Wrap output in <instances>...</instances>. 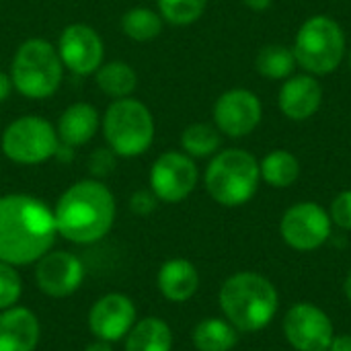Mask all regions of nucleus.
Returning <instances> with one entry per match:
<instances>
[{
    "instance_id": "obj_8",
    "label": "nucleus",
    "mask_w": 351,
    "mask_h": 351,
    "mask_svg": "<svg viewBox=\"0 0 351 351\" xmlns=\"http://www.w3.org/2000/svg\"><path fill=\"white\" fill-rule=\"evenodd\" d=\"M2 152L8 160L23 167L41 165L56 156L60 138L56 128L39 115H23L6 125L0 138Z\"/></svg>"
},
{
    "instance_id": "obj_23",
    "label": "nucleus",
    "mask_w": 351,
    "mask_h": 351,
    "mask_svg": "<svg viewBox=\"0 0 351 351\" xmlns=\"http://www.w3.org/2000/svg\"><path fill=\"white\" fill-rule=\"evenodd\" d=\"M259 173L263 177L265 183H269L271 187H290L298 175H300V162L298 158L288 152V150H274L269 152L261 165H259Z\"/></svg>"
},
{
    "instance_id": "obj_20",
    "label": "nucleus",
    "mask_w": 351,
    "mask_h": 351,
    "mask_svg": "<svg viewBox=\"0 0 351 351\" xmlns=\"http://www.w3.org/2000/svg\"><path fill=\"white\" fill-rule=\"evenodd\" d=\"M173 331L158 317H146L125 335V351H171Z\"/></svg>"
},
{
    "instance_id": "obj_21",
    "label": "nucleus",
    "mask_w": 351,
    "mask_h": 351,
    "mask_svg": "<svg viewBox=\"0 0 351 351\" xmlns=\"http://www.w3.org/2000/svg\"><path fill=\"white\" fill-rule=\"evenodd\" d=\"M95 82L103 95L115 101V99L132 97V93L138 86V74L128 62L113 60V62H103L99 66V70L95 72Z\"/></svg>"
},
{
    "instance_id": "obj_6",
    "label": "nucleus",
    "mask_w": 351,
    "mask_h": 351,
    "mask_svg": "<svg viewBox=\"0 0 351 351\" xmlns=\"http://www.w3.org/2000/svg\"><path fill=\"white\" fill-rule=\"evenodd\" d=\"M259 162L241 148L218 152L206 169V189L214 202L226 208L247 204L259 187Z\"/></svg>"
},
{
    "instance_id": "obj_27",
    "label": "nucleus",
    "mask_w": 351,
    "mask_h": 351,
    "mask_svg": "<svg viewBox=\"0 0 351 351\" xmlns=\"http://www.w3.org/2000/svg\"><path fill=\"white\" fill-rule=\"evenodd\" d=\"M156 6L162 21L185 27L195 23L206 12L208 0H156Z\"/></svg>"
},
{
    "instance_id": "obj_37",
    "label": "nucleus",
    "mask_w": 351,
    "mask_h": 351,
    "mask_svg": "<svg viewBox=\"0 0 351 351\" xmlns=\"http://www.w3.org/2000/svg\"><path fill=\"white\" fill-rule=\"evenodd\" d=\"M350 66H351V51H350Z\"/></svg>"
},
{
    "instance_id": "obj_22",
    "label": "nucleus",
    "mask_w": 351,
    "mask_h": 351,
    "mask_svg": "<svg viewBox=\"0 0 351 351\" xmlns=\"http://www.w3.org/2000/svg\"><path fill=\"white\" fill-rule=\"evenodd\" d=\"M237 341V327L222 319H204L193 329V346L197 351H230Z\"/></svg>"
},
{
    "instance_id": "obj_4",
    "label": "nucleus",
    "mask_w": 351,
    "mask_h": 351,
    "mask_svg": "<svg viewBox=\"0 0 351 351\" xmlns=\"http://www.w3.org/2000/svg\"><path fill=\"white\" fill-rule=\"evenodd\" d=\"M64 78V64L58 47L47 39L33 37L19 45L10 62V80L19 95L27 99L51 97Z\"/></svg>"
},
{
    "instance_id": "obj_29",
    "label": "nucleus",
    "mask_w": 351,
    "mask_h": 351,
    "mask_svg": "<svg viewBox=\"0 0 351 351\" xmlns=\"http://www.w3.org/2000/svg\"><path fill=\"white\" fill-rule=\"evenodd\" d=\"M331 222L339 228L351 230V189L341 191L331 204Z\"/></svg>"
},
{
    "instance_id": "obj_14",
    "label": "nucleus",
    "mask_w": 351,
    "mask_h": 351,
    "mask_svg": "<svg viewBox=\"0 0 351 351\" xmlns=\"http://www.w3.org/2000/svg\"><path fill=\"white\" fill-rule=\"evenodd\" d=\"M84 280L82 261L68 251H49L35 263L37 288L51 298L72 296Z\"/></svg>"
},
{
    "instance_id": "obj_28",
    "label": "nucleus",
    "mask_w": 351,
    "mask_h": 351,
    "mask_svg": "<svg viewBox=\"0 0 351 351\" xmlns=\"http://www.w3.org/2000/svg\"><path fill=\"white\" fill-rule=\"evenodd\" d=\"M23 294V280L14 265L0 261V311L14 306Z\"/></svg>"
},
{
    "instance_id": "obj_2",
    "label": "nucleus",
    "mask_w": 351,
    "mask_h": 351,
    "mask_svg": "<svg viewBox=\"0 0 351 351\" xmlns=\"http://www.w3.org/2000/svg\"><path fill=\"white\" fill-rule=\"evenodd\" d=\"M115 214V197L101 179L76 181L53 208L58 234L74 245H93L105 239L113 228Z\"/></svg>"
},
{
    "instance_id": "obj_31",
    "label": "nucleus",
    "mask_w": 351,
    "mask_h": 351,
    "mask_svg": "<svg viewBox=\"0 0 351 351\" xmlns=\"http://www.w3.org/2000/svg\"><path fill=\"white\" fill-rule=\"evenodd\" d=\"M88 165H90V173L95 175V179L107 177L115 169V154L109 148L107 150H95Z\"/></svg>"
},
{
    "instance_id": "obj_35",
    "label": "nucleus",
    "mask_w": 351,
    "mask_h": 351,
    "mask_svg": "<svg viewBox=\"0 0 351 351\" xmlns=\"http://www.w3.org/2000/svg\"><path fill=\"white\" fill-rule=\"evenodd\" d=\"M84 351H113V343L97 339V341H93V343H90V346H88Z\"/></svg>"
},
{
    "instance_id": "obj_19",
    "label": "nucleus",
    "mask_w": 351,
    "mask_h": 351,
    "mask_svg": "<svg viewBox=\"0 0 351 351\" xmlns=\"http://www.w3.org/2000/svg\"><path fill=\"white\" fill-rule=\"evenodd\" d=\"M160 294L171 302H185L189 300L199 286L197 269L187 259H169L160 265L156 278Z\"/></svg>"
},
{
    "instance_id": "obj_33",
    "label": "nucleus",
    "mask_w": 351,
    "mask_h": 351,
    "mask_svg": "<svg viewBox=\"0 0 351 351\" xmlns=\"http://www.w3.org/2000/svg\"><path fill=\"white\" fill-rule=\"evenodd\" d=\"M327 351H351V335H339L333 337L331 346Z\"/></svg>"
},
{
    "instance_id": "obj_30",
    "label": "nucleus",
    "mask_w": 351,
    "mask_h": 351,
    "mask_svg": "<svg viewBox=\"0 0 351 351\" xmlns=\"http://www.w3.org/2000/svg\"><path fill=\"white\" fill-rule=\"evenodd\" d=\"M158 197L152 193V189H138L130 197V210L138 216H148L156 210Z\"/></svg>"
},
{
    "instance_id": "obj_10",
    "label": "nucleus",
    "mask_w": 351,
    "mask_h": 351,
    "mask_svg": "<svg viewBox=\"0 0 351 351\" xmlns=\"http://www.w3.org/2000/svg\"><path fill=\"white\" fill-rule=\"evenodd\" d=\"M56 47L64 68L78 76L95 74L105 58V45L101 35L84 23L68 25L60 33Z\"/></svg>"
},
{
    "instance_id": "obj_17",
    "label": "nucleus",
    "mask_w": 351,
    "mask_h": 351,
    "mask_svg": "<svg viewBox=\"0 0 351 351\" xmlns=\"http://www.w3.org/2000/svg\"><path fill=\"white\" fill-rule=\"evenodd\" d=\"M41 339V325L33 311L10 306L0 311V351H35Z\"/></svg>"
},
{
    "instance_id": "obj_34",
    "label": "nucleus",
    "mask_w": 351,
    "mask_h": 351,
    "mask_svg": "<svg viewBox=\"0 0 351 351\" xmlns=\"http://www.w3.org/2000/svg\"><path fill=\"white\" fill-rule=\"evenodd\" d=\"M251 10H255V12H263V10H267L269 6H271V2L274 0H243Z\"/></svg>"
},
{
    "instance_id": "obj_9",
    "label": "nucleus",
    "mask_w": 351,
    "mask_h": 351,
    "mask_svg": "<svg viewBox=\"0 0 351 351\" xmlns=\"http://www.w3.org/2000/svg\"><path fill=\"white\" fill-rule=\"evenodd\" d=\"M197 165L185 152H162L150 169V189L165 204H179L197 185Z\"/></svg>"
},
{
    "instance_id": "obj_32",
    "label": "nucleus",
    "mask_w": 351,
    "mask_h": 351,
    "mask_svg": "<svg viewBox=\"0 0 351 351\" xmlns=\"http://www.w3.org/2000/svg\"><path fill=\"white\" fill-rule=\"evenodd\" d=\"M12 80H10V74H6V72H2L0 70V103H4L8 97H10V93H12Z\"/></svg>"
},
{
    "instance_id": "obj_11",
    "label": "nucleus",
    "mask_w": 351,
    "mask_h": 351,
    "mask_svg": "<svg viewBox=\"0 0 351 351\" xmlns=\"http://www.w3.org/2000/svg\"><path fill=\"white\" fill-rule=\"evenodd\" d=\"M284 241L298 251L319 249L331 234V216L315 202L292 206L280 224Z\"/></svg>"
},
{
    "instance_id": "obj_3",
    "label": "nucleus",
    "mask_w": 351,
    "mask_h": 351,
    "mask_svg": "<svg viewBox=\"0 0 351 351\" xmlns=\"http://www.w3.org/2000/svg\"><path fill=\"white\" fill-rule=\"evenodd\" d=\"M220 308L239 331H259L278 311V292L263 276L241 271L222 284Z\"/></svg>"
},
{
    "instance_id": "obj_26",
    "label": "nucleus",
    "mask_w": 351,
    "mask_h": 351,
    "mask_svg": "<svg viewBox=\"0 0 351 351\" xmlns=\"http://www.w3.org/2000/svg\"><path fill=\"white\" fill-rule=\"evenodd\" d=\"M181 148L191 158H206L220 148V130L210 123H191L181 134Z\"/></svg>"
},
{
    "instance_id": "obj_13",
    "label": "nucleus",
    "mask_w": 351,
    "mask_h": 351,
    "mask_svg": "<svg viewBox=\"0 0 351 351\" xmlns=\"http://www.w3.org/2000/svg\"><path fill=\"white\" fill-rule=\"evenodd\" d=\"M284 333L298 351H327L335 337L329 317L308 302H298L288 311Z\"/></svg>"
},
{
    "instance_id": "obj_16",
    "label": "nucleus",
    "mask_w": 351,
    "mask_h": 351,
    "mask_svg": "<svg viewBox=\"0 0 351 351\" xmlns=\"http://www.w3.org/2000/svg\"><path fill=\"white\" fill-rule=\"evenodd\" d=\"M323 103V86L313 74H300L288 78L278 95L280 111L294 121L313 117Z\"/></svg>"
},
{
    "instance_id": "obj_36",
    "label": "nucleus",
    "mask_w": 351,
    "mask_h": 351,
    "mask_svg": "<svg viewBox=\"0 0 351 351\" xmlns=\"http://www.w3.org/2000/svg\"><path fill=\"white\" fill-rule=\"evenodd\" d=\"M346 294H348V298H350L351 302V271L350 276H348V280H346Z\"/></svg>"
},
{
    "instance_id": "obj_1",
    "label": "nucleus",
    "mask_w": 351,
    "mask_h": 351,
    "mask_svg": "<svg viewBox=\"0 0 351 351\" xmlns=\"http://www.w3.org/2000/svg\"><path fill=\"white\" fill-rule=\"evenodd\" d=\"M58 237L53 210L27 193L0 195V261L23 267L51 251Z\"/></svg>"
},
{
    "instance_id": "obj_15",
    "label": "nucleus",
    "mask_w": 351,
    "mask_h": 351,
    "mask_svg": "<svg viewBox=\"0 0 351 351\" xmlns=\"http://www.w3.org/2000/svg\"><path fill=\"white\" fill-rule=\"evenodd\" d=\"M136 321H138V313L134 300L119 292L105 294L90 306L88 313L90 333L97 339L109 343L125 339V335L136 325Z\"/></svg>"
},
{
    "instance_id": "obj_7",
    "label": "nucleus",
    "mask_w": 351,
    "mask_h": 351,
    "mask_svg": "<svg viewBox=\"0 0 351 351\" xmlns=\"http://www.w3.org/2000/svg\"><path fill=\"white\" fill-rule=\"evenodd\" d=\"M294 58L313 76H325L339 68L346 56V33L327 14H315L302 23L294 39Z\"/></svg>"
},
{
    "instance_id": "obj_5",
    "label": "nucleus",
    "mask_w": 351,
    "mask_h": 351,
    "mask_svg": "<svg viewBox=\"0 0 351 351\" xmlns=\"http://www.w3.org/2000/svg\"><path fill=\"white\" fill-rule=\"evenodd\" d=\"M101 128L107 148L123 158L144 154L152 146L156 132L150 109L134 97L111 101L101 119Z\"/></svg>"
},
{
    "instance_id": "obj_18",
    "label": "nucleus",
    "mask_w": 351,
    "mask_h": 351,
    "mask_svg": "<svg viewBox=\"0 0 351 351\" xmlns=\"http://www.w3.org/2000/svg\"><path fill=\"white\" fill-rule=\"evenodd\" d=\"M99 125H101L99 111L90 103H72L62 111L56 132L60 144L76 148L90 142L99 132Z\"/></svg>"
},
{
    "instance_id": "obj_25",
    "label": "nucleus",
    "mask_w": 351,
    "mask_h": 351,
    "mask_svg": "<svg viewBox=\"0 0 351 351\" xmlns=\"http://www.w3.org/2000/svg\"><path fill=\"white\" fill-rule=\"evenodd\" d=\"M255 68L265 78L284 80L294 72L296 58L290 47L274 43V45H265L259 49V53L255 58Z\"/></svg>"
},
{
    "instance_id": "obj_24",
    "label": "nucleus",
    "mask_w": 351,
    "mask_h": 351,
    "mask_svg": "<svg viewBox=\"0 0 351 351\" xmlns=\"http://www.w3.org/2000/svg\"><path fill=\"white\" fill-rule=\"evenodd\" d=\"M162 23L165 21L156 10L146 8V6H136V8H130L128 12H123L121 31L125 33V37H130L138 43H146L160 35Z\"/></svg>"
},
{
    "instance_id": "obj_12",
    "label": "nucleus",
    "mask_w": 351,
    "mask_h": 351,
    "mask_svg": "<svg viewBox=\"0 0 351 351\" xmlns=\"http://www.w3.org/2000/svg\"><path fill=\"white\" fill-rule=\"evenodd\" d=\"M263 115L261 101L247 88H232L214 103V125L228 138H245L259 125Z\"/></svg>"
}]
</instances>
